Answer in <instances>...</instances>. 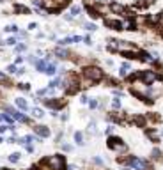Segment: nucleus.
<instances>
[{
    "label": "nucleus",
    "mask_w": 163,
    "mask_h": 170,
    "mask_svg": "<svg viewBox=\"0 0 163 170\" xmlns=\"http://www.w3.org/2000/svg\"><path fill=\"white\" fill-rule=\"evenodd\" d=\"M44 165L50 170H66V160L60 154H53L44 160Z\"/></svg>",
    "instance_id": "nucleus-1"
},
{
    "label": "nucleus",
    "mask_w": 163,
    "mask_h": 170,
    "mask_svg": "<svg viewBox=\"0 0 163 170\" xmlns=\"http://www.w3.org/2000/svg\"><path fill=\"white\" fill-rule=\"evenodd\" d=\"M82 76H83V78H89V80H92V82L96 83V82L103 80V71H101L98 66H87V67L82 69Z\"/></svg>",
    "instance_id": "nucleus-2"
},
{
    "label": "nucleus",
    "mask_w": 163,
    "mask_h": 170,
    "mask_svg": "<svg viewBox=\"0 0 163 170\" xmlns=\"http://www.w3.org/2000/svg\"><path fill=\"white\" fill-rule=\"evenodd\" d=\"M121 161H124L126 167H133L135 170H149V163L142 158H137V156H130V158L121 160Z\"/></svg>",
    "instance_id": "nucleus-3"
},
{
    "label": "nucleus",
    "mask_w": 163,
    "mask_h": 170,
    "mask_svg": "<svg viewBox=\"0 0 163 170\" xmlns=\"http://www.w3.org/2000/svg\"><path fill=\"white\" fill-rule=\"evenodd\" d=\"M108 149H112V151H115V153H126V151H128V145H126L121 138L110 137V138H108Z\"/></svg>",
    "instance_id": "nucleus-4"
},
{
    "label": "nucleus",
    "mask_w": 163,
    "mask_h": 170,
    "mask_svg": "<svg viewBox=\"0 0 163 170\" xmlns=\"http://www.w3.org/2000/svg\"><path fill=\"white\" fill-rule=\"evenodd\" d=\"M138 80L142 83H146V85H151V83H154L158 80V75H156V71H142L138 75Z\"/></svg>",
    "instance_id": "nucleus-5"
},
{
    "label": "nucleus",
    "mask_w": 163,
    "mask_h": 170,
    "mask_svg": "<svg viewBox=\"0 0 163 170\" xmlns=\"http://www.w3.org/2000/svg\"><path fill=\"white\" fill-rule=\"evenodd\" d=\"M4 110L7 112V115H11L14 121H18V122H30V119L27 117V115H23L21 112H18V110H12L11 106H7V105H4Z\"/></svg>",
    "instance_id": "nucleus-6"
},
{
    "label": "nucleus",
    "mask_w": 163,
    "mask_h": 170,
    "mask_svg": "<svg viewBox=\"0 0 163 170\" xmlns=\"http://www.w3.org/2000/svg\"><path fill=\"white\" fill-rule=\"evenodd\" d=\"M131 90H133L137 96H142V98H146V92H147V85H146V83H142L138 78H135V80L131 82Z\"/></svg>",
    "instance_id": "nucleus-7"
},
{
    "label": "nucleus",
    "mask_w": 163,
    "mask_h": 170,
    "mask_svg": "<svg viewBox=\"0 0 163 170\" xmlns=\"http://www.w3.org/2000/svg\"><path fill=\"white\" fill-rule=\"evenodd\" d=\"M78 89H80V87H78V78H76L75 75H71V76L66 80V90H67L69 94H75Z\"/></svg>",
    "instance_id": "nucleus-8"
},
{
    "label": "nucleus",
    "mask_w": 163,
    "mask_h": 170,
    "mask_svg": "<svg viewBox=\"0 0 163 170\" xmlns=\"http://www.w3.org/2000/svg\"><path fill=\"white\" fill-rule=\"evenodd\" d=\"M108 9H110V14H126V5L117 4V2H112Z\"/></svg>",
    "instance_id": "nucleus-9"
},
{
    "label": "nucleus",
    "mask_w": 163,
    "mask_h": 170,
    "mask_svg": "<svg viewBox=\"0 0 163 170\" xmlns=\"http://www.w3.org/2000/svg\"><path fill=\"white\" fill-rule=\"evenodd\" d=\"M44 105L51 110H60L64 106V101L62 99H44Z\"/></svg>",
    "instance_id": "nucleus-10"
},
{
    "label": "nucleus",
    "mask_w": 163,
    "mask_h": 170,
    "mask_svg": "<svg viewBox=\"0 0 163 170\" xmlns=\"http://www.w3.org/2000/svg\"><path fill=\"white\" fill-rule=\"evenodd\" d=\"M80 12H82V7H80V5H73L71 11H69V14L66 16V20H67V21H75V20L80 16Z\"/></svg>",
    "instance_id": "nucleus-11"
},
{
    "label": "nucleus",
    "mask_w": 163,
    "mask_h": 170,
    "mask_svg": "<svg viewBox=\"0 0 163 170\" xmlns=\"http://www.w3.org/2000/svg\"><path fill=\"white\" fill-rule=\"evenodd\" d=\"M105 23H106V27H112V28H115V30H122V21H119V20L105 18Z\"/></svg>",
    "instance_id": "nucleus-12"
},
{
    "label": "nucleus",
    "mask_w": 163,
    "mask_h": 170,
    "mask_svg": "<svg viewBox=\"0 0 163 170\" xmlns=\"http://www.w3.org/2000/svg\"><path fill=\"white\" fill-rule=\"evenodd\" d=\"M80 41H82V37H80V35H71V37H64V39H60V41H59V44H60V46H66V44L80 43Z\"/></svg>",
    "instance_id": "nucleus-13"
},
{
    "label": "nucleus",
    "mask_w": 163,
    "mask_h": 170,
    "mask_svg": "<svg viewBox=\"0 0 163 170\" xmlns=\"http://www.w3.org/2000/svg\"><path fill=\"white\" fill-rule=\"evenodd\" d=\"M53 55L55 57H59V59H62V60H66V59H69L71 55H69V51L67 50H64V48H60V46H57L55 50H53Z\"/></svg>",
    "instance_id": "nucleus-14"
},
{
    "label": "nucleus",
    "mask_w": 163,
    "mask_h": 170,
    "mask_svg": "<svg viewBox=\"0 0 163 170\" xmlns=\"http://www.w3.org/2000/svg\"><path fill=\"white\" fill-rule=\"evenodd\" d=\"M34 129H35V133H37L41 138H48V137H50V129H48V126H35Z\"/></svg>",
    "instance_id": "nucleus-15"
},
{
    "label": "nucleus",
    "mask_w": 163,
    "mask_h": 170,
    "mask_svg": "<svg viewBox=\"0 0 163 170\" xmlns=\"http://www.w3.org/2000/svg\"><path fill=\"white\" fill-rule=\"evenodd\" d=\"M44 73H46V75H55V73H57V62L50 60L48 66H46V71H44Z\"/></svg>",
    "instance_id": "nucleus-16"
},
{
    "label": "nucleus",
    "mask_w": 163,
    "mask_h": 170,
    "mask_svg": "<svg viewBox=\"0 0 163 170\" xmlns=\"http://www.w3.org/2000/svg\"><path fill=\"white\" fill-rule=\"evenodd\" d=\"M16 106H18L20 110H23V112H27V110H28V103H27L23 98H16Z\"/></svg>",
    "instance_id": "nucleus-17"
},
{
    "label": "nucleus",
    "mask_w": 163,
    "mask_h": 170,
    "mask_svg": "<svg viewBox=\"0 0 163 170\" xmlns=\"http://www.w3.org/2000/svg\"><path fill=\"white\" fill-rule=\"evenodd\" d=\"M48 62H50V60H46V59H43V60H35V67H37V71H43V73H44Z\"/></svg>",
    "instance_id": "nucleus-18"
},
{
    "label": "nucleus",
    "mask_w": 163,
    "mask_h": 170,
    "mask_svg": "<svg viewBox=\"0 0 163 170\" xmlns=\"http://www.w3.org/2000/svg\"><path fill=\"white\" fill-rule=\"evenodd\" d=\"M130 71H131L130 62H124V64L121 66V76H122V78H124V76H128V75H130Z\"/></svg>",
    "instance_id": "nucleus-19"
},
{
    "label": "nucleus",
    "mask_w": 163,
    "mask_h": 170,
    "mask_svg": "<svg viewBox=\"0 0 163 170\" xmlns=\"http://www.w3.org/2000/svg\"><path fill=\"white\" fill-rule=\"evenodd\" d=\"M30 112H32V117H35V119H43V117H44V112H43L41 108H37V106L32 108Z\"/></svg>",
    "instance_id": "nucleus-20"
},
{
    "label": "nucleus",
    "mask_w": 163,
    "mask_h": 170,
    "mask_svg": "<svg viewBox=\"0 0 163 170\" xmlns=\"http://www.w3.org/2000/svg\"><path fill=\"white\" fill-rule=\"evenodd\" d=\"M60 82H62V80H60L59 76H57V78H53V80H51V82L48 83V89H50V90H53V89H57V87L60 85Z\"/></svg>",
    "instance_id": "nucleus-21"
},
{
    "label": "nucleus",
    "mask_w": 163,
    "mask_h": 170,
    "mask_svg": "<svg viewBox=\"0 0 163 170\" xmlns=\"http://www.w3.org/2000/svg\"><path fill=\"white\" fill-rule=\"evenodd\" d=\"M133 121H135V124H137V126H140V128H144V126H146V117H142V115L133 117Z\"/></svg>",
    "instance_id": "nucleus-22"
},
{
    "label": "nucleus",
    "mask_w": 163,
    "mask_h": 170,
    "mask_svg": "<svg viewBox=\"0 0 163 170\" xmlns=\"http://www.w3.org/2000/svg\"><path fill=\"white\" fill-rule=\"evenodd\" d=\"M0 121H2V122H7L9 126H12V122H14V119H12L11 115H7V114H2V115H0Z\"/></svg>",
    "instance_id": "nucleus-23"
},
{
    "label": "nucleus",
    "mask_w": 163,
    "mask_h": 170,
    "mask_svg": "<svg viewBox=\"0 0 163 170\" xmlns=\"http://www.w3.org/2000/svg\"><path fill=\"white\" fill-rule=\"evenodd\" d=\"M153 160H154V161H162L163 160V154H162L160 149H153Z\"/></svg>",
    "instance_id": "nucleus-24"
},
{
    "label": "nucleus",
    "mask_w": 163,
    "mask_h": 170,
    "mask_svg": "<svg viewBox=\"0 0 163 170\" xmlns=\"http://www.w3.org/2000/svg\"><path fill=\"white\" fill-rule=\"evenodd\" d=\"M20 158H21V154H20V153H12V154H9V161H11V163H18V161H20Z\"/></svg>",
    "instance_id": "nucleus-25"
},
{
    "label": "nucleus",
    "mask_w": 163,
    "mask_h": 170,
    "mask_svg": "<svg viewBox=\"0 0 163 170\" xmlns=\"http://www.w3.org/2000/svg\"><path fill=\"white\" fill-rule=\"evenodd\" d=\"M14 11H16V12H23V14H28V12H30L28 7H25V5H14Z\"/></svg>",
    "instance_id": "nucleus-26"
},
{
    "label": "nucleus",
    "mask_w": 163,
    "mask_h": 170,
    "mask_svg": "<svg viewBox=\"0 0 163 170\" xmlns=\"http://www.w3.org/2000/svg\"><path fill=\"white\" fill-rule=\"evenodd\" d=\"M83 28L89 30V32H94V30H96V25L91 23V21H83Z\"/></svg>",
    "instance_id": "nucleus-27"
},
{
    "label": "nucleus",
    "mask_w": 163,
    "mask_h": 170,
    "mask_svg": "<svg viewBox=\"0 0 163 170\" xmlns=\"http://www.w3.org/2000/svg\"><path fill=\"white\" fill-rule=\"evenodd\" d=\"M75 142H76L78 145H83V135H82L80 131H76V133H75Z\"/></svg>",
    "instance_id": "nucleus-28"
},
{
    "label": "nucleus",
    "mask_w": 163,
    "mask_h": 170,
    "mask_svg": "<svg viewBox=\"0 0 163 170\" xmlns=\"http://www.w3.org/2000/svg\"><path fill=\"white\" fill-rule=\"evenodd\" d=\"M108 50L110 51H117V41L115 39H110L108 41Z\"/></svg>",
    "instance_id": "nucleus-29"
},
{
    "label": "nucleus",
    "mask_w": 163,
    "mask_h": 170,
    "mask_svg": "<svg viewBox=\"0 0 163 170\" xmlns=\"http://www.w3.org/2000/svg\"><path fill=\"white\" fill-rule=\"evenodd\" d=\"M112 108L114 110H119L121 108V99L119 98H112Z\"/></svg>",
    "instance_id": "nucleus-30"
},
{
    "label": "nucleus",
    "mask_w": 163,
    "mask_h": 170,
    "mask_svg": "<svg viewBox=\"0 0 163 170\" xmlns=\"http://www.w3.org/2000/svg\"><path fill=\"white\" fill-rule=\"evenodd\" d=\"M147 137H149L153 142H158V140H160V137L156 135V131H147Z\"/></svg>",
    "instance_id": "nucleus-31"
},
{
    "label": "nucleus",
    "mask_w": 163,
    "mask_h": 170,
    "mask_svg": "<svg viewBox=\"0 0 163 170\" xmlns=\"http://www.w3.org/2000/svg\"><path fill=\"white\" fill-rule=\"evenodd\" d=\"M0 83H4V85H11V80H9L4 73H0Z\"/></svg>",
    "instance_id": "nucleus-32"
},
{
    "label": "nucleus",
    "mask_w": 163,
    "mask_h": 170,
    "mask_svg": "<svg viewBox=\"0 0 163 170\" xmlns=\"http://www.w3.org/2000/svg\"><path fill=\"white\" fill-rule=\"evenodd\" d=\"M7 71H9L11 75H16V71H18V67H16L14 64H11V66H7Z\"/></svg>",
    "instance_id": "nucleus-33"
},
{
    "label": "nucleus",
    "mask_w": 163,
    "mask_h": 170,
    "mask_svg": "<svg viewBox=\"0 0 163 170\" xmlns=\"http://www.w3.org/2000/svg\"><path fill=\"white\" fill-rule=\"evenodd\" d=\"M5 44H9V46H16V37H9V39L5 41Z\"/></svg>",
    "instance_id": "nucleus-34"
},
{
    "label": "nucleus",
    "mask_w": 163,
    "mask_h": 170,
    "mask_svg": "<svg viewBox=\"0 0 163 170\" xmlns=\"http://www.w3.org/2000/svg\"><path fill=\"white\" fill-rule=\"evenodd\" d=\"M89 106H91V108H92V110H96V108H98V106H99V103H98V101H96V99H92V101H89Z\"/></svg>",
    "instance_id": "nucleus-35"
},
{
    "label": "nucleus",
    "mask_w": 163,
    "mask_h": 170,
    "mask_svg": "<svg viewBox=\"0 0 163 170\" xmlns=\"http://www.w3.org/2000/svg\"><path fill=\"white\" fill-rule=\"evenodd\" d=\"M5 30L7 32H18V27L16 25H9V27H5Z\"/></svg>",
    "instance_id": "nucleus-36"
},
{
    "label": "nucleus",
    "mask_w": 163,
    "mask_h": 170,
    "mask_svg": "<svg viewBox=\"0 0 163 170\" xmlns=\"http://www.w3.org/2000/svg\"><path fill=\"white\" fill-rule=\"evenodd\" d=\"M18 87H20L21 90H30V85H28V83H18Z\"/></svg>",
    "instance_id": "nucleus-37"
},
{
    "label": "nucleus",
    "mask_w": 163,
    "mask_h": 170,
    "mask_svg": "<svg viewBox=\"0 0 163 170\" xmlns=\"http://www.w3.org/2000/svg\"><path fill=\"white\" fill-rule=\"evenodd\" d=\"M89 101H91V98H87V96H85V94H83V96H82V98H80V103H82V105H87V103H89Z\"/></svg>",
    "instance_id": "nucleus-38"
},
{
    "label": "nucleus",
    "mask_w": 163,
    "mask_h": 170,
    "mask_svg": "<svg viewBox=\"0 0 163 170\" xmlns=\"http://www.w3.org/2000/svg\"><path fill=\"white\" fill-rule=\"evenodd\" d=\"M25 50H27L25 44H16V51H25Z\"/></svg>",
    "instance_id": "nucleus-39"
},
{
    "label": "nucleus",
    "mask_w": 163,
    "mask_h": 170,
    "mask_svg": "<svg viewBox=\"0 0 163 170\" xmlns=\"http://www.w3.org/2000/svg\"><path fill=\"white\" fill-rule=\"evenodd\" d=\"M44 94H48V89H41V90H37V96H39V98L44 96Z\"/></svg>",
    "instance_id": "nucleus-40"
},
{
    "label": "nucleus",
    "mask_w": 163,
    "mask_h": 170,
    "mask_svg": "<svg viewBox=\"0 0 163 170\" xmlns=\"http://www.w3.org/2000/svg\"><path fill=\"white\" fill-rule=\"evenodd\" d=\"M94 163H96V165H99V167H101V165H103V160H101V158H99V156H96V158H94Z\"/></svg>",
    "instance_id": "nucleus-41"
},
{
    "label": "nucleus",
    "mask_w": 163,
    "mask_h": 170,
    "mask_svg": "<svg viewBox=\"0 0 163 170\" xmlns=\"http://www.w3.org/2000/svg\"><path fill=\"white\" fill-rule=\"evenodd\" d=\"M25 71H27V69H25V67H18V71H16V75H23V73H25Z\"/></svg>",
    "instance_id": "nucleus-42"
},
{
    "label": "nucleus",
    "mask_w": 163,
    "mask_h": 170,
    "mask_svg": "<svg viewBox=\"0 0 163 170\" xmlns=\"http://www.w3.org/2000/svg\"><path fill=\"white\" fill-rule=\"evenodd\" d=\"M62 149H64V151H73V147H71V145H67V144H64V145H62Z\"/></svg>",
    "instance_id": "nucleus-43"
},
{
    "label": "nucleus",
    "mask_w": 163,
    "mask_h": 170,
    "mask_svg": "<svg viewBox=\"0 0 163 170\" xmlns=\"http://www.w3.org/2000/svg\"><path fill=\"white\" fill-rule=\"evenodd\" d=\"M25 149H27L28 153H32V151H34V147H32V144H28V145H25Z\"/></svg>",
    "instance_id": "nucleus-44"
},
{
    "label": "nucleus",
    "mask_w": 163,
    "mask_h": 170,
    "mask_svg": "<svg viewBox=\"0 0 163 170\" xmlns=\"http://www.w3.org/2000/svg\"><path fill=\"white\" fill-rule=\"evenodd\" d=\"M21 62H23V57H16V64H21ZM16 64H14V66H16Z\"/></svg>",
    "instance_id": "nucleus-45"
},
{
    "label": "nucleus",
    "mask_w": 163,
    "mask_h": 170,
    "mask_svg": "<svg viewBox=\"0 0 163 170\" xmlns=\"http://www.w3.org/2000/svg\"><path fill=\"white\" fill-rule=\"evenodd\" d=\"M28 62H32V64H35V57H34V55H30V57H28Z\"/></svg>",
    "instance_id": "nucleus-46"
},
{
    "label": "nucleus",
    "mask_w": 163,
    "mask_h": 170,
    "mask_svg": "<svg viewBox=\"0 0 163 170\" xmlns=\"http://www.w3.org/2000/svg\"><path fill=\"white\" fill-rule=\"evenodd\" d=\"M0 142H4V138H2V135H0Z\"/></svg>",
    "instance_id": "nucleus-47"
},
{
    "label": "nucleus",
    "mask_w": 163,
    "mask_h": 170,
    "mask_svg": "<svg viewBox=\"0 0 163 170\" xmlns=\"http://www.w3.org/2000/svg\"><path fill=\"white\" fill-rule=\"evenodd\" d=\"M162 137H163V131H162Z\"/></svg>",
    "instance_id": "nucleus-48"
},
{
    "label": "nucleus",
    "mask_w": 163,
    "mask_h": 170,
    "mask_svg": "<svg viewBox=\"0 0 163 170\" xmlns=\"http://www.w3.org/2000/svg\"><path fill=\"white\" fill-rule=\"evenodd\" d=\"M4 170H9V169H4Z\"/></svg>",
    "instance_id": "nucleus-49"
}]
</instances>
